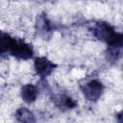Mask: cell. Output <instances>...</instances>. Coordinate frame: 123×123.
I'll list each match as a JSON object with an SVG mask.
<instances>
[{"mask_svg": "<svg viewBox=\"0 0 123 123\" xmlns=\"http://www.w3.org/2000/svg\"><path fill=\"white\" fill-rule=\"evenodd\" d=\"M14 38L12 37L9 34L0 31V55L10 53V50L12 46Z\"/></svg>", "mask_w": 123, "mask_h": 123, "instance_id": "ba28073f", "label": "cell"}, {"mask_svg": "<svg viewBox=\"0 0 123 123\" xmlns=\"http://www.w3.org/2000/svg\"><path fill=\"white\" fill-rule=\"evenodd\" d=\"M82 92L86 100L96 102L102 95L104 90L103 84L98 80H90L81 86Z\"/></svg>", "mask_w": 123, "mask_h": 123, "instance_id": "7a4b0ae2", "label": "cell"}, {"mask_svg": "<svg viewBox=\"0 0 123 123\" xmlns=\"http://www.w3.org/2000/svg\"><path fill=\"white\" fill-rule=\"evenodd\" d=\"M54 103L61 110H70L77 106V103L70 97L64 94L57 95L54 97Z\"/></svg>", "mask_w": 123, "mask_h": 123, "instance_id": "52a82bcc", "label": "cell"}, {"mask_svg": "<svg viewBox=\"0 0 123 123\" xmlns=\"http://www.w3.org/2000/svg\"><path fill=\"white\" fill-rule=\"evenodd\" d=\"M34 67L38 76H40L41 78H45L55 70L57 64L45 57H39L35 60Z\"/></svg>", "mask_w": 123, "mask_h": 123, "instance_id": "5b68a950", "label": "cell"}, {"mask_svg": "<svg viewBox=\"0 0 123 123\" xmlns=\"http://www.w3.org/2000/svg\"><path fill=\"white\" fill-rule=\"evenodd\" d=\"M36 31L39 37L43 39H47L51 37L53 33L52 22L47 17V14L40 13L36 19Z\"/></svg>", "mask_w": 123, "mask_h": 123, "instance_id": "277c9868", "label": "cell"}, {"mask_svg": "<svg viewBox=\"0 0 123 123\" xmlns=\"http://www.w3.org/2000/svg\"><path fill=\"white\" fill-rule=\"evenodd\" d=\"M10 54L21 60H29L34 55L33 47L22 39L14 38L12 46L10 50Z\"/></svg>", "mask_w": 123, "mask_h": 123, "instance_id": "3957f363", "label": "cell"}, {"mask_svg": "<svg viewBox=\"0 0 123 123\" xmlns=\"http://www.w3.org/2000/svg\"><path fill=\"white\" fill-rule=\"evenodd\" d=\"M21 97L24 100V102L31 104L37 100V97L38 95V90L36 86L33 84H27L24 85L21 87Z\"/></svg>", "mask_w": 123, "mask_h": 123, "instance_id": "8992f818", "label": "cell"}, {"mask_svg": "<svg viewBox=\"0 0 123 123\" xmlns=\"http://www.w3.org/2000/svg\"><path fill=\"white\" fill-rule=\"evenodd\" d=\"M15 118L19 122H35L34 113L27 108H19L15 112Z\"/></svg>", "mask_w": 123, "mask_h": 123, "instance_id": "9c48e42d", "label": "cell"}, {"mask_svg": "<svg viewBox=\"0 0 123 123\" xmlns=\"http://www.w3.org/2000/svg\"><path fill=\"white\" fill-rule=\"evenodd\" d=\"M92 32L96 38L105 41L109 46L122 47V35L115 32L113 27L108 22L99 21L95 23Z\"/></svg>", "mask_w": 123, "mask_h": 123, "instance_id": "6da1fadb", "label": "cell"}, {"mask_svg": "<svg viewBox=\"0 0 123 123\" xmlns=\"http://www.w3.org/2000/svg\"><path fill=\"white\" fill-rule=\"evenodd\" d=\"M121 48L122 47H114V46H109L107 55L109 60L111 62H116L121 57Z\"/></svg>", "mask_w": 123, "mask_h": 123, "instance_id": "30bf717a", "label": "cell"}]
</instances>
